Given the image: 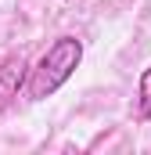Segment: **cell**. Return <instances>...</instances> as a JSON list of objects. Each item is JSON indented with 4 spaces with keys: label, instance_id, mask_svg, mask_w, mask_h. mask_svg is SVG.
Masks as SVG:
<instances>
[{
    "label": "cell",
    "instance_id": "1",
    "mask_svg": "<svg viewBox=\"0 0 151 155\" xmlns=\"http://www.w3.org/2000/svg\"><path fill=\"white\" fill-rule=\"evenodd\" d=\"M79 58H83V43H79L76 36H58L50 47H47V54L40 58V65L33 69L29 97H50V94L76 72Z\"/></svg>",
    "mask_w": 151,
    "mask_h": 155
},
{
    "label": "cell",
    "instance_id": "2",
    "mask_svg": "<svg viewBox=\"0 0 151 155\" xmlns=\"http://www.w3.org/2000/svg\"><path fill=\"white\" fill-rule=\"evenodd\" d=\"M137 97H140V119H151V65L140 72L137 83Z\"/></svg>",
    "mask_w": 151,
    "mask_h": 155
}]
</instances>
